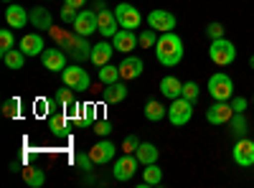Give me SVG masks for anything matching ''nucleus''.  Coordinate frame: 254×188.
Returning a JSON list of instances; mask_svg holds the SVG:
<instances>
[{"label":"nucleus","mask_w":254,"mask_h":188,"mask_svg":"<svg viewBox=\"0 0 254 188\" xmlns=\"http://www.w3.org/2000/svg\"><path fill=\"white\" fill-rule=\"evenodd\" d=\"M137 148H140L137 135H127V137H125V142H122V150H125V153H130V155H135V153H137Z\"/></svg>","instance_id":"obj_39"},{"label":"nucleus","mask_w":254,"mask_h":188,"mask_svg":"<svg viewBox=\"0 0 254 188\" xmlns=\"http://www.w3.org/2000/svg\"><path fill=\"white\" fill-rule=\"evenodd\" d=\"M89 155H92L94 165H104V163L115 160V155H117V145H115V142H110V140H99V142L94 145V148L89 150Z\"/></svg>","instance_id":"obj_15"},{"label":"nucleus","mask_w":254,"mask_h":188,"mask_svg":"<svg viewBox=\"0 0 254 188\" xmlns=\"http://www.w3.org/2000/svg\"><path fill=\"white\" fill-rule=\"evenodd\" d=\"M18 49L23 51L26 56H41V54L46 51V46H44V36H41L38 31H36V33H26L23 38H20Z\"/></svg>","instance_id":"obj_16"},{"label":"nucleus","mask_w":254,"mask_h":188,"mask_svg":"<svg viewBox=\"0 0 254 188\" xmlns=\"http://www.w3.org/2000/svg\"><path fill=\"white\" fill-rule=\"evenodd\" d=\"M181 97H186L188 102H198V84H196V81H183V94Z\"/></svg>","instance_id":"obj_36"},{"label":"nucleus","mask_w":254,"mask_h":188,"mask_svg":"<svg viewBox=\"0 0 254 188\" xmlns=\"http://www.w3.org/2000/svg\"><path fill=\"white\" fill-rule=\"evenodd\" d=\"M81 112H84V104H79L76 99L66 107V117H69V120H76V122H79V120H81Z\"/></svg>","instance_id":"obj_41"},{"label":"nucleus","mask_w":254,"mask_h":188,"mask_svg":"<svg viewBox=\"0 0 254 188\" xmlns=\"http://www.w3.org/2000/svg\"><path fill=\"white\" fill-rule=\"evenodd\" d=\"M234 163L242 165V168H252L254 165V140H249L247 135L244 137H237L234 142Z\"/></svg>","instance_id":"obj_7"},{"label":"nucleus","mask_w":254,"mask_h":188,"mask_svg":"<svg viewBox=\"0 0 254 188\" xmlns=\"http://www.w3.org/2000/svg\"><path fill=\"white\" fill-rule=\"evenodd\" d=\"M193 117V102H188L186 97L171 99V107H168V120H171L173 127H183Z\"/></svg>","instance_id":"obj_4"},{"label":"nucleus","mask_w":254,"mask_h":188,"mask_svg":"<svg viewBox=\"0 0 254 188\" xmlns=\"http://www.w3.org/2000/svg\"><path fill=\"white\" fill-rule=\"evenodd\" d=\"M23 181H26V186H31V188H41L46 183V173L41 171V168H26L23 171Z\"/></svg>","instance_id":"obj_29"},{"label":"nucleus","mask_w":254,"mask_h":188,"mask_svg":"<svg viewBox=\"0 0 254 188\" xmlns=\"http://www.w3.org/2000/svg\"><path fill=\"white\" fill-rule=\"evenodd\" d=\"M231 117H234V107H231L229 102H214V104L206 110L208 125H216V127H219V125H229Z\"/></svg>","instance_id":"obj_10"},{"label":"nucleus","mask_w":254,"mask_h":188,"mask_svg":"<svg viewBox=\"0 0 254 188\" xmlns=\"http://www.w3.org/2000/svg\"><path fill=\"white\" fill-rule=\"evenodd\" d=\"M160 94L168 99H178L183 94V81L178 76H163L160 79Z\"/></svg>","instance_id":"obj_21"},{"label":"nucleus","mask_w":254,"mask_h":188,"mask_svg":"<svg viewBox=\"0 0 254 188\" xmlns=\"http://www.w3.org/2000/svg\"><path fill=\"white\" fill-rule=\"evenodd\" d=\"M3 64H5L8 69H13V71L23 69V64H26V54L20 51V49H10L8 54H3Z\"/></svg>","instance_id":"obj_26"},{"label":"nucleus","mask_w":254,"mask_h":188,"mask_svg":"<svg viewBox=\"0 0 254 188\" xmlns=\"http://www.w3.org/2000/svg\"><path fill=\"white\" fill-rule=\"evenodd\" d=\"M94 122H97V107L94 104H84V115L76 122V127H92Z\"/></svg>","instance_id":"obj_33"},{"label":"nucleus","mask_w":254,"mask_h":188,"mask_svg":"<svg viewBox=\"0 0 254 188\" xmlns=\"http://www.w3.org/2000/svg\"><path fill=\"white\" fill-rule=\"evenodd\" d=\"M137 160H140V165H150V163H155L158 160V155H160V150L155 148L153 142H140V148H137Z\"/></svg>","instance_id":"obj_25"},{"label":"nucleus","mask_w":254,"mask_h":188,"mask_svg":"<svg viewBox=\"0 0 254 188\" xmlns=\"http://www.w3.org/2000/svg\"><path fill=\"white\" fill-rule=\"evenodd\" d=\"M117 26H120V20H117L115 10H110V8L97 10V28H99V33L104 38H112L117 33Z\"/></svg>","instance_id":"obj_12"},{"label":"nucleus","mask_w":254,"mask_h":188,"mask_svg":"<svg viewBox=\"0 0 254 188\" xmlns=\"http://www.w3.org/2000/svg\"><path fill=\"white\" fill-rule=\"evenodd\" d=\"M231 132H234V137H244L247 135V127H249V122L244 117V112H234V117H231Z\"/></svg>","instance_id":"obj_31"},{"label":"nucleus","mask_w":254,"mask_h":188,"mask_svg":"<svg viewBox=\"0 0 254 188\" xmlns=\"http://www.w3.org/2000/svg\"><path fill=\"white\" fill-rule=\"evenodd\" d=\"M87 0H64V5H74V8H81Z\"/></svg>","instance_id":"obj_46"},{"label":"nucleus","mask_w":254,"mask_h":188,"mask_svg":"<svg viewBox=\"0 0 254 188\" xmlns=\"http://www.w3.org/2000/svg\"><path fill=\"white\" fill-rule=\"evenodd\" d=\"M5 23L10 28H26L31 23V13L26 8H20L18 3H8V8H5Z\"/></svg>","instance_id":"obj_14"},{"label":"nucleus","mask_w":254,"mask_h":188,"mask_svg":"<svg viewBox=\"0 0 254 188\" xmlns=\"http://www.w3.org/2000/svg\"><path fill=\"white\" fill-rule=\"evenodd\" d=\"M54 107H56V99H49V97H38V99L33 102L36 117H49V115L54 112Z\"/></svg>","instance_id":"obj_30"},{"label":"nucleus","mask_w":254,"mask_h":188,"mask_svg":"<svg viewBox=\"0 0 254 188\" xmlns=\"http://www.w3.org/2000/svg\"><path fill=\"white\" fill-rule=\"evenodd\" d=\"M61 79H64V87H71L74 92H87L89 84H92V79L87 74V69H81L79 64H71L61 71Z\"/></svg>","instance_id":"obj_5"},{"label":"nucleus","mask_w":254,"mask_h":188,"mask_svg":"<svg viewBox=\"0 0 254 188\" xmlns=\"http://www.w3.org/2000/svg\"><path fill=\"white\" fill-rule=\"evenodd\" d=\"M155 56L165 69H173L183 61V41L178 33L168 31L158 36V44H155Z\"/></svg>","instance_id":"obj_1"},{"label":"nucleus","mask_w":254,"mask_h":188,"mask_svg":"<svg viewBox=\"0 0 254 188\" xmlns=\"http://www.w3.org/2000/svg\"><path fill=\"white\" fill-rule=\"evenodd\" d=\"M208 59H211V64H216V66H229V64H234V59H237V46L231 44L229 38H214L208 46Z\"/></svg>","instance_id":"obj_2"},{"label":"nucleus","mask_w":254,"mask_h":188,"mask_svg":"<svg viewBox=\"0 0 254 188\" xmlns=\"http://www.w3.org/2000/svg\"><path fill=\"white\" fill-rule=\"evenodd\" d=\"M163 181V171L158 168L155 163H150V165H145V171H142V186L140 188H145V186H158Z\"/></svg>","instance_id":"obj_28"},{"label":"nucleus","mask_w":254,"mask_h":188,"mask_svg":"<svg viewBox=\"0 0 254 188\" xmlns=\"http://www.w3.org/2000/svg\"><path fill=\"white\" fill-rule=\"evenodd\" d=\"M10 49H15V36H13L10 28H3L0 31V56L8 54Z\"/></svg>","instance_id":"obj_34"},{"label":"nucleus","mask_w":254,"mask_h":188,"mask_svg":"<svg viewBox=\"0 0 254 188\" xmlns=\"http://www.w3.org/2000/svg\"><path fill=\"white\" fill-rule=\"evenodd\" d=\"M71 28H74V33L76 36H92V33H97L99 28H97V10H79V15H76V20L71 23Z\"/></svg>","instance_id":"obj_8"},{"label":"nucleus","mask_w":254,"mask_h":188,"mask_svg":"<svg viewBox=\"0 0 254 188\" xmlns=\"http://www.w3.org/2000/svg\"><path fill=\"white\" fill-rule=\"evenodd\" d=\"M56 102L61 104L64 110H66L69 104L74 102V89H71V87H66V89H59V92H56Z\"/></svg>","instance_id":"obj_37"},{"label":"nucleus","mask_w":254,"mask_h":188,"mask_svg":"<svg viewBox=\"0 0 254 188\" xmlns=\"http://www.w3.org/2000/svg\"><path fill=\"white\" fill-rule=\"evenodd\" d=\"M92 130H94L97 135H102V137H107V135L112 132V122H110V120H99V122L92 125Z\"/></svg>","instance_id":"obj_40"},{"label":"nucleus","mask_w":254,"mask_h":188,"mask_svg":"<svg viewBox=\"0 0 254 188\" xmlns=\"http://www.w3.org/2000/svg\"><path fill=\"white\" fill-rule=\"evenodd\" d=\"M3 3H13V0H3Z\"/></svg>","instance_id":"obj_48"},{"label":"nucleus","mask_w":254,"mask_h":188,"mask_svg":"<svg viewBox=\"0 0 254 188\" xmlns=\"http://www.w3.org/2000/svg\"><path fill=\"white\" fill-rule=\"evenodd\" d=\"M76 8L74 5H64L61 8V20H64V23H74V20H76Z\"/></svg>","instance_id":"obj_44"},{"label":"nucleus","mask_w":254,"mask_h":188,"mask_svg":"<svg viewBox=\"0 0 254 188\" xmlns=\"http://www.w3.org/2000/svg\"><path fill=\"white\" fill-rule=\"evenodd\" d=\"M208 94L214 97V102H229L231 97H234V81H231L229 74L219 71L208 79V84H206Z\"/></svg>","instance_id":"obj_3"},{"label":"nucleus","mask_w":254,"mask_h":188,"mask_svg":"<svg viewBox=\"0 0 254 188\" xmlns=\"http://www.w3.org/2000/svg\"><path fill=\"white\" fill-rule=\"evenodd\" d=\"M64 46H66V54L74 56L76 61H87V59H92V46L87 44V38H84V36L66 38V41H64Z\"/></svg>","instance_id":"obj_13"},{"label":"nucleus","mask_w":254,"mask_h":188,"mask_svg":"<svg viewBox=\"0 0 254 188\" xmlns=\"http://www.w3.org/2000/svg\"><path fill=\"white\" fill-rule=\"evenodd\" d=\"M206 36H208L211 41H214V38H224V26L216 23V20H214V23H208V26H206Z\"/></svg>","instance_id":"obj_42"},{"label":"nucleus","mask_w":254,"mask_h":188,"mask_svg":"<svg viewBox=\"0 0 254 188\" xmlns=\"http://www.w3.org/2000/svg\"><path fill=\"white\" fill-rule=\"evenodd\" d=\"M115 15L120 20V28H130L132 31V28H140V23H142L140 10L135 5H130V3H120L117 10H115Z\"/></svg>","instance_id":"obj_11"},{"label":"nucleus","mask_w":254,"mask_h":188,"mask_svg":"<svg viewBox=\"0 0 254 188\" xmlns=\"http://www.w3.org/2000/svg\"><path fill=\"white\" fill-rule=\"evenodd\" d=\"M41 64H44V69L49 71H64L66 69V54L59 51V49H46L44 54H41Z\"/></svg>","instance_id":"obj_17"},{"label":"nucleus","mask_w":254,"mask_h":188,"mask_svg":"<svg viewBox=\"0 0 254 188\" xmlns=\"http://www.w3.org/2000/svg\"><path fill=\"white\" fill-rule=\"evenodd\" d=\"M97 79L102 81V84H115V81H120V66H115V64H104V66H99Z\"/></svg>","instance_id":"obj_27"},{"label":"nucleus","mask_w":254,"mask_h":188,"mask_svg":"<svg viewBox=\"0 0 254 188\" xmlns=\"http://www.w3.org/2000/svg\"><path fill=\"white\" fill-rule=\"evenodd\" d=\"M176 15L171 13V10H163V8H158V10H153L150 15H147V26H150L153 31H158V33H168V31H173L176 28Z\"/></svg>","instance_id":"obj_9"},{"label":"nucleus","mask_w":254,"mask_h":188,"mask_svg":"<svg viewBox=\"0 0 254 188\" xmlns=\"http://www.w3.org/2000/svg\"><path fill=\"white\" fill-rule=\"evenodd\" d=\"M31 26L36 31H51L54 28V18L46 8H33L31 10Z\"/></svg>","instance_id":"obj_22"},{"label":"nucleus","mask_w":254,"mask_h":188,"mask_svg":"<svg viewBox=\"0 0 254 188\" xmlns=\"http://www.w3.org/2000/svg\"><path fill=\"white\" fill-rule=\"evenodd\" d=\"M120 79H137L140 74H142V69H145V64H142V59H137V56H125L122 61H120Z\"/></svg>","instance_id":"obj_19"},{"label":"nucleus","mask_w":254,"mask_h":188,"mask_svg":"<svg viewBox=\"0 0 254 188\" xmlns=\"http://www.w3.org/2000/svg\"><path fill=\"white\" fill-rule=\"evenodd\" d=\"M137 155H130V153H125V155H120L117 160H115V165H112V176L120 181V183H125V181H130L135 173H137Z\"/></svg>","instance_id":"obj_6"},{"label":"nucleus","mask_w":254,"mask_h":188,"mask_svg":"<svg viewBox=\"0 0 254 188\" xmlns=\"http://www.w3.org/2000/svg\"><path fill=\"white\" fill-rule=\"evenodd\" d=\"M127 97V87H125V81H115V84H104V102H110V104H117Z\"/></svg>","instance_id":"obj_23"},{"label":"nucleus","mask_w":254,"mask_h":188,"mask_svg":"<svg viewBox=\"0 0 254 188\" xmlns=\"http://www.w3.org/2000/svg\"><path fill=\"white\" fill-rule=\"evenodd\" d=\"M137 41H140V46H142V49H155V44H158V31L145 28V31H140Z\"/></svg>","instance_id":"obj_35"},{"label":"nucleus","mask_w":254,"mask_h":188,"mask_svg":"<svg viewBox=\"0 0 254 188\" xmlns=\"http://www.w3.org/2000/svg\"><path fill=\"white\" fill-rule=\"evenodd\" d=\"M163 117H168V107H163L158 99L145 102V120L147 122H160Z\"/></svg>","instance_id":"obj_24"},{"label":"nucleus","mask_w":254,"mask_h":188,"mask_svg":"<svg viewBox=\"0 0 254 188\" xmlns=\"http://www.w3.org/2000/svg\"><path fill=\"white\" fill-rule=\"evenodd\" d=\"M231 107H234V112H244L247 110V99L244 97H234L231 99Z\"/></svg>","instance_id":"obj_45"},{"label":"nucleus","mask_w":254,"mask_h":188,"mask_svg":"<svg viewBox=\"0 0 254 188\" xmlns=\"http://www.w3.org/2000/svg\"><path fill=\"white\" fill-rule=\"evenodd\" d=\"M66 120H69L66 115L51 117V122H49V125H51V132H54L56 137H66V135H69V130H66Z\"/></svg>","instance_id":"obj_32"},{"label":"nucleus","mask_w":254,"mask_h":188,"mask_svg":"<svg viewBox=\"0 0 254 188\" xmlns=\"http://www.w3.org/2000/svg\"><path fill=\"white\" fill-rule=\"evenodd\" d=\"M18 107H20L18 97H15V99H8V102L3 104V112H5V117H18Z\"/></svg>","instance_id":"obj_43"},{"label":"nucleus","mask_w":254,"mask_h":188,"mask_svg":"<svg viewBox=\"0 0 254 188\" xmlns=\"http://www.w3.org/2000/svg\"><path fill=\"white\" fill-rule=\"evenodd\" d=\"M115 46L112 44H107V41H99V44L97 46H92V64L94 66H104V64H110V61H112V56H115Z\"/></svg>","instance_id":"obj_20"},{"label":"nucleus","mask_w":254,"mask_h":188,"mask_svg":"<svg viewBox=\"0 0 254 188\" xmlns=\"http://www.w3.org/2000/svg\"><path fill=\"white\" fill-rule=\"evenodd\" d=\"M252 102H254V97H252Z\"/></svg>","instance_id":"obj_49"},{"label":"nucleus","mask_w":254,"mask_h":188,"mask_svg":"<svg viewBox=\"0 0 254 188\" xmlns=\"http://www.w3.org/2000/svg\"><path fill=\"white\" fill-rule=\"evenodd\" d=\"M249 66H252V69H254V56H252V59H249Z\"/></svg>","instance_id":"obj_47"},{"label":"nucleus","mask_w":254,"mask_h":188,"mask_svg":"<svg viewBox=\"0 0 254 188\" xmlns=\"http://www.w3.org/2000/svg\"><path fill=\"white\" fill-rule=\"evenodd\" d=\"M137 44H140V41H137V36H135L130 28H120V31L112 36V46H115L120 54H130Z\"/></svg>","instance_id":"obj_18"},{"label":"nucleus","mask_w":254,"mask_h":188,"mask_svg":"<svg viewBox=\"0 0 254 188\" xmlns=\"http://www.w3.org/2000/svg\"><path fill=\"white\" fill-rule=\"evenodd\" d=\"M76 165H79V168L81 171H94V160H92V155L89 153H76Z\"/></svg>","instance_id":"obj_38"}]
</instances>
